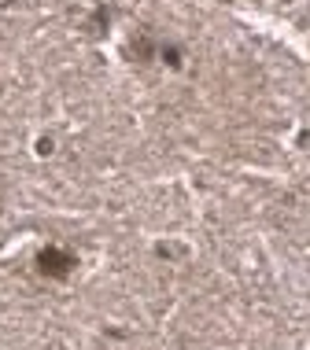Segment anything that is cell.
Returning <instances> with one entry per match:
<instances>
[{
  "label": "cell",
  "mask_w": 310,
  "mask_h": 350,
  "mask_svg": "<svg viewBox=\"0 0 310 350\" xmlns=\"http://www.w3.org/2000/svg\"><path fill=\"white\" fill-rule=\"evenodd\" d=\"M37 266H41L44 277H55V280H63L70 273L74 266V258L67 251H60V247H49V251H41V258H37Z\"/></svg>",
  "instance_id": "obj_1"
}]
</instances>
